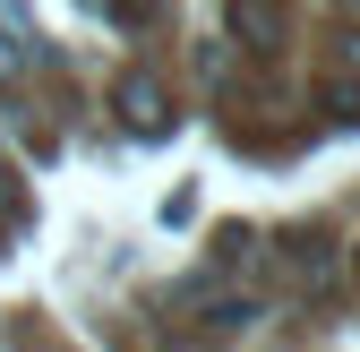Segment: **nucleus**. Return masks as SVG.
I'll return each mask as SVG.
<instances>
[{
    "label": "nucleus",
    "instance_id": "1",
    "mask_svg": "<svg viewBox=\"0 0 360 352\" xmlns=\"http://www.w3.org/2000/svg\"><path fill=\"white\" fill-rule=\"evenodd\" d=\"M223 26H232V43H249L257 61H283V43H292V0H223Z\"/></svg>",
    "mask_w": 360,
    "mask_h": 352
},
{
    "label": "nucleus",
    "instance_id": "2",
    "mask_svg": "<svg viewBox=\"0 0 360 352\" xmlns=\"http://www.w3.org/2000/svg\"><path fill=\"white\" fill-rule=\"evenodd\" d=\"M112 103H120V129H129V138H163V129H172V95H163L146 69H129Z\"/></svg>",
    "mask_w": 360,
    "mask_h": 352
},
{
    "label": "nucleus",
    "instance_id": "3",
    "mask_svg": "<svg viewBox=\"0 0 360 352\" xmlns=\"http://www.w3.org/2000/svg\"><path fill=\"white\" fill-rule=\"evenodd\" d=\"M292 275H300V292H335V241L326 232H292Z\"/></svg>",
    "mask_w": 360,
    "mask_h": 352
},
{
    "label": "nucleus",
    "instance_id": "4",
    "mask_svg": "<svg viewBox=\"0 0 360 352\" xmlns=\"http://www.w3.org/2000/svg\"><path fill=\"white\" fill-rule=\"evenodd\" d=\"M326 103H335L343 120H360V77H335V86H326Z\"/></svg>",
    "mask_w": 360,
    "mask_h": 352
},
{
    "label": "nucleus",
    "instance_id": "5",
    "mask_svg": "<svg viewBox=\"0 0 360 352\" xmlns=\"http://www.w3.org/2000/svg\"><path fill=\"white\" fill-rule=\"evenodd\" d=\"M155 18V0H112V26H146Z\"/></svg>",
    "mask_w": 360,
    "mask_h": 352
},
{
    "label": "nucleus",
    "instance_id": "6",
    "mask_svg": "<svg viewBox=\"0 0 360 352\" xmlns=\"http://www.w3.org/2000/svg\"><path fill=\"white\" fill-rule=\"evenodd\" d=\"M0 224H9V181H0Z\"/></svg>",
    "mask_w": 360,
    "mask_h": 352
},
{
    "label": "nucleus",
    "instance_id": "7",
    "mask_svg": "<svg viewBox=\"0 0 360 352\" xmlns=\"http://www.w3.org/2000/svg\"><path fill=\"white\" fill-rule=\"evenodd\" d=\"M343 61H352V69H360V34H352V52H343Z\"/></svg>",
    "mask_w": 360,
    "mask_h": 352
}]
</instances>
